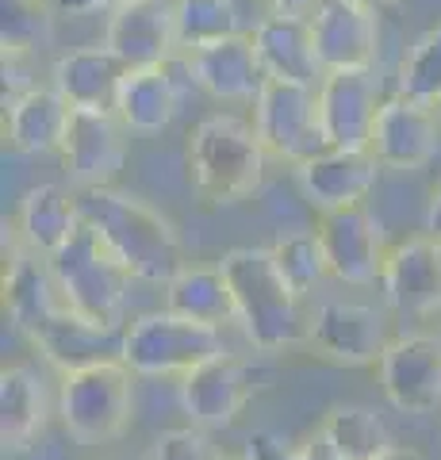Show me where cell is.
<instances>
[{
  "label": "cell",
  "instance_id": "1",
  "mask_svg": "<svg viewBox=\"0 0 441 460\" xmlns=\"http://www.w3.org/2000/svg\"><path fill=\"white\" fill-rule=\"evenodd\" d=\"M77 208L81 223L135 280L173 284L189 269L177 226L146 199L108 184V189H77Z\"/></svg>",
  "mask_w": 441,
  "mask_h": 460
},
{
  "label": "cell",
  "instance_id": "2",
  "mask_svg": "<svg viewBox=\"0 0 441 460\" xmlns=\"http://www.w3.org/2000/svg\"><path fill=\"white\" fill-rule=\"evenodd\" d=\"M219 265L234 296V323L258 349L280 353L311 338V319L300 307L304 296H295L280 277L273 250L238 246L226 250Z\"/></svg>",
  "mask_w": 441,
  "mask_h": 460
},
{
  "label": "cell",
  "instance_id": "3",
  "mask_svg": "<svg viewBox=\"0 0 441 460\" xmlns=\"http://www.w3.org/2000/svg\"><path fill=\"white\" fill-rule=\"evenodd\" d=\"M265 146L253 123L234 115H207L192 127L184 162L189 181L207 204H238L261 189L265 177Z\"/></svg>",
  "mask_w": 441,
  "mask_h": 460
},
{
  "label": "cell",
  "instance_id": "4",
  "mask_svg": "<svg viewBox=\"0 0 441 460\" xmlns=\"http://www.w3.org/2000/svg\"><path fill=\"white\" fill-rule=\"evenodd\" d=\"M47 265L69 311L101 330H123L127 292L135 277L104 250V242L89 226H81L58 253L47 257Z\"/></svg>",
  "mask_w": 441,
  "mask_h": 460
},
{
  "label": "cell",
  "instance_id": "5",
  "mask_svg": "<svg viewBox=\"0 0 441 460\" xmlns=\"http://www.w3.org/2000/svg\"><path fill=\"white\" fill-rule=\"evenodd\" d=\"M226 353L223 330L181 319L173 311H146L123 326L119 361L138 376H184L196 365Z\"/></svg>",
  "mask_w": 441,
  "mask_h": 460
},
{
  "label": "cell",
  "instance_id": "6",
  "mask_svg": "<svg viewBox=\"0 0 441 460\" xmlns=\"http://www.w3.org/2000/svg\"><path fill=\"white\" fill-rule=\"evenodd\" d=\"M131 368L111 357V361H93L66 372L58 414L74 441L108 445L131 422Z\"/></svg>",
  "mask_w": 441,
  "mask_h": 460
},
{
  "label": "cell",
  "instance_id": "7",
  "mask_svg": "<svg viewBox=\"0 0 441 460\" xmlns=\"http://www.w3.org/2000/svg\"><path fill=\"white\" fill-rule=\"evenodd\" d=\"M253 131L265 154L292 165H304L331 150L319 115V89H307V84L265 81V89L253 100Z\"/></svg>",
  "mask_w": 441,
  "mask_h": 460
},
{
  "label": "cell",
  "instance_id": "8",
  "mask_svg": "<svg viewBox=\"0 0 441 460\" xmlns=\"http://www.w3.org/2000/svg\"><path fill=\"white\" fill-rule=\"evenodd\" d=\"M315 234H319V246L326 253V269H331L334 280L365 288L384 277V265H388L392 250H384V234H380L373 215L365 211V204L341 208V211H322L315 223Z\"/></svg>",
  "mask_w": 441,
  "mask_h": 460
},
{
  "label": "cell",
  "instance_id": "9",
  "mask_svg": "<svg viewBox=\"0 0 441 460\" xmlns=\"http://www.w3.org/2000/svg\"><path fill=\"white\" fill-rule=\"evenodd\" d=\"M380 108L376 69H331L319 81V115L331 150H368Z\"/></svg>",
  "mask_w": 441,
  "mask_h": 460
},
{
  "label": "cell",
  "instance_id": "10",
  "mask_svg": "<svg viewBox=\"0 0 441 460\" xmlns=\"http://www.w3.org/2000/svg\"><path fill=\"white\" fill-rule=\"evenodd\" d=\"M181 407L200 429H223L231 426L253 395V368L246 357L238 353H219L211 361L196 365L192 372L181 376Z\"/></svg>",
  "mask_w": 441,
  "mask_h": 460
},
{
  "label": "cell",
  "instance_id": "11",
  "mask_svg": "<svg viewBox=\"0 0 441 460\" xmlns=\"http://www.w3.org/2000/svg\"><path fill=\"white\" fill-rule=\"evenodd\" d=\"M380 387L403 414H434L441 407V338L407 334L380 357Z\"/></svg>",
  "mask_w": 441,
  "mask_h": 460
},
{
  "label": "cell",
  "instance_id": "12",
  "mask_svg": "<svg viewBox=\"0 0 441 460\" xmlns=\"http://www.w3.org/2000/svg\"><path fill=\"white\" fill-rule=\"evenodd\" d=\"M311 345L315 353L334 365H380L388 353V323L376 307L346 304V299H331L311 314Z\"/></svg>",
  "mask_w": 441,
  "mask_h": 460
},
{
  "label": "cell",
  "instance_id": "13",
  "mask_svg": "<svg viewBox=\"0 0 441 460\" xmlns=\"http://www.w3.org/2000/svg\"><path fill=\"white\" fill-rule=\"evenodd\" d=\"M127 127L116 111H77L62 142V165L77 189H108L127 162Z\"/></svg>",
  "mask_w": 441,
  "mask_h": 460
},
{
  "label": "cell",
  "instance_id": "14",
  "mask_svg": "<svg viewBox=\"0 0 441 460\" xmlns=\"http://www.w3.org/2000/svg\"><path fill=\"white\" fill-rule=\"evenodd\" d=\"M104 47L123 58L127 69H150L181 54L177 42V16L165 0H123L116 12H108Z\"/></svg>",
  "mask_w": 441,
  "mask_h": 460
},
{
  "label": "cell",
  "instance_id": "15",
  "mask_svg": "<svg viewBox=\"0 0 441 460\" xmlns=\"http://www.w3.org/2000/svg\"><path fill=\"white\" fill-rule=\"evenodd\" d=\"M437 135H441V119L430 104L407 96H388L376 115L373 127V142L368 154L380 162V169H422L437 150Z\"/></svg>",
  "mask_w": 441,
  "mask_h": 460
},
{
  "label": "cell",
  "instance_id": "16",
  "mask_svg": "<svg viewBox=\"0 0 441 460\" xmlns=\"http://www.w3.org/2000/svg\"><path fill=\"white\" fill-rule=\"evenodd\" d=\"M311 31L322 69H373L380 47V23L373 8H361L353 0H319L311 12Z\"/></svg>",
  "mask_w": 441,
  "mask_h": 460
},
{
  "label": "cell",
  "instance_id": "17",
  "mask_svg": "<svg viewBox=\"0 0 441 460\" xmlns=\"http://www.w3.org/2000/svg\"><path fill=\"white\" fill-rule=\"evenodd\" d=\"M380 162L368 150H326L311 162L295 165V184L311 208L322 211H341L365 204L373 192Z\"/></svg>",
  "mask_w": 441,
  "mask_h": 460
},
{
  "label": "cell",
  "instance_id": "18",
  "mask_svg": "<svg viewBox=\"0 0 441 460\" xmlns=\"http://www.w3.org/2000/svg\"><path fill=\"white\" fill-rule=\"evenodd\" d=\"M253 47H258L261 69L269 81H288V84H307L319 89V81L326 77V69L319 62L315 50V31H311L307 16H269L253 27Z\"/></svg>",
  "mask_w": 441,
  "mask_h": 460
},
{
  "label": "cell",
  "instance_id": "19",
  "mask_svg": "<svg viewBox=\"0 0 441 460\" xmlns=\"http://www.w3.org/2000/svg\"><path fill=\"white\" fill-rule=\"evenodd\" d=\"M384 299L400 314H434L441 311V242L410 238L395 246L384 265Z\"/></svg>",
  "mask_w": 441,
  "mask_h": 460
},
{
  "label": "cell",
  "instance_id": "20",
  "mask_svg": "<svg viewBox=\"0 0 441 460\" xmlns=\"http://www.w3.org/2000/svg\"><path fill=\"white\" fill-rule=\"evenodd\" d=\"M50 77H54V89L77 111H116L127 66L116 50L96 42V47H81V50L62 54L58 62H54Z\"/></svg>",
  "mask_w": 441,
  "mask_h": 460
},
{
  "label": "cell",
  "instance_id": "21",
  "mask_svg": "<svg viewBox=\"0 0 441 460\" xmlns=\"http://www.w3.org/2000/svg\"><path fill=\"white\" fill-rule=\"evenodd\" d=\"M69 119H74V104L47 84H35L31 93L12 100L4 111V138L8 150L16 154H54L62 150Z\"/></svg>",
  "mask_w": 441,
  "mask_h": 460
},
{
  "label": "cell",
  "instance_id": "22",
  "mask_svg": "<svg viewBox=\"0 0 441 460\" xmlns=\"http://www.w3.org/2000/svg\"><path fill=\"white\" fill-rule=\"evenodd\" d=\"M192 66L196 77H200V89L216 100H258V93L269 81L258 47H253V35L211 42V47L192 54Z\"/></svg>",
  "mask_w": 441,
  "mask_h": 460
},
{
  "label": "cell",
  "instance_id": "23",
  "mask_svg": "<svg viewBox=\"0 0 441 460\" xmlns=\"http://www.w3.org/2000/svg\"><path fill=\"white\" fill-rule=\"evenodd\" d=\"M16 226H20V238L27 242V250L54 257L84 226L77 192H66L62 184H35V189H27L16 211Z\"/></svg>",
  "mask_w": 441,
  "mask_h": 460
},
{
  "label": "cell",
  "instance_id": "24",
  "mask_svg": "<svg viewBox=\"0 0 441 460\" xmlns=\"http://www.w3.org/2000/svg\"><path fill=\"white\" fill-rule=\"evenodd\" d=\"M184 108L181 93L173 89L165 66L150 69H127V77L119 84L116 115L131 135H158L177 119V111Z\"/></svg>",
  "mask_w": 441,
  "mask_h": 460
},
{
  "label": "cell",
  "instance_id": "25",
  "mask_svg": "<svg viewBox=\"0 0 441 460\" xmlns=\"http://www.w3.org/2000/svg\"><path fill=\"white\" fill-rule=\"evenodd\" d=\"M47 426V392L31 365L0 372V441L4 453H23Z\"/></svg>",
  "mask_w": 441,
  "mask_h": 460
},
{
  "label": "cell",
  "instance_id": "26",
  "mask_svg": "<svg viewBox=\"0 0 441 460\" xmlns=\"http://www.w3.org/2000/svg\"><path fill=\"white\" fill-rule=\"evenodd\" d=\"M165 307L181 319L219 330L234 323V296L223 265H189L173 284H165Z\"/></svg>",
  "mask_w": 441,
  "mask_h": 460
},
{
  "label": "cell",
  "instance_id": "27",
  "mask_svg": "<svg viewBox=\"0 0 441 460\" xmlns=\"http://www.w3.org/2000/svg\"><path fill=\"white\" fill-rule=\"evenodd\" d=\"M319 434L334 449L338 460H380L395 449L384 419L373 407H357V402H341L322 419Z\"/></svg>",
  "mask_w": 441,
  "mask_h": 460
},
{
  "label": "cell",
  "instance_id": "28",
  "mask_svg": "<svg viewBox=\"0 0 441 460\" xmlns=\"http://www.w3.org/2000/svg\"><path fill=\"white\" fill-rule=\"evenodd\" d=\"M177 42L184 54H196L211 42L242 35V12L234 0H177Z\"/></svg>",
  "mask_w": 441,
  "mask_h": 460
},
{
  "label": "cell",
  "instance_id": "29",
  "mask_svg": "<svg viewBox=\"0 0 441 460\" xmlns=\"http://www.w3.org/2000/svg\"><path fill=\"white\" fill-rule=\"evenodd\" d=\"M273 261L280 269V277L288 280V288L295 296H307L322 284V277H331L326 269V253L319 246L315 230H292V234H280L273 246Z\"/></svg>",
  "mask_w": 441,
  "mask_h": 460
},
{
  "label": "cell",
  "instance_id": "30",
  "mask_svg": "<svg viewBox=\"0 0 441 460\" xmlns=\"http://www.w3.org/2000/svg\"><path fill=\"white\" fill-rule=\"evenodd\" d=\"M400 96L437 108L441 100V23L415 39L400 66Z\"/></svg>",
  "mask_w": 441,
  "mask_h": 460
},
{
  "label": "cell",
  "instance_id": "31",
  "mask_svg": "<svg viewBox=\"0 0 441 460\" xmlns=\"http://www.w3.org/2000/svg\"><path fill=\"white\" fill-rule=\"evenodd\" d=\"M0 42L4 54L31 58L50 42V4L47 0H0Z\"/></svg>",
  "mask_w": 441,
  "mask_h": 460
},
{
  "label": "cell",
  "instance_id": "32",
  "mask_svg": "<svg viewBox=\"0 0 441 460\" xmlns=\"http://www.w3.org/2000/svg\"><path fill=\"white\" fill-rule=\"evenodd\" d=\"M246 456L250 460H338L322 434H315L304 445H292L280 434H269V429H258V434L246 441Z\"/></svg>",
  "mask_w": 441,
  "mask_h": 460
},
{
  "label": "cell",
  "instance_id": "33",
  "mask_svg": "<svg viewBox=\"0 0 441 460\" xmlns=\"http://www.w3.org/2000/svg\"><path fill=\"white\" fill-rule=\"evenodd\" d=\"M150 460H226L211 438L200 426H181V429H165V434L154 441Z\"/></svg>",
  "mask_w": 441,
  "mask_h": 460
},
{
  "label": "cell",
  "instance_id": "34",
  "mask_svg": "<svg viewBox=\"0 0 441 460\" xmlns=\"http://www.w3.org/2000/svg\"><path fill=\"white\" fill-rule=\"evenodd\" d=\"M123 0H54L58 12H69V16H93V12H116Z\"/></svg>",
  "mask_w": 441,
  "mask_h": 460
},
{
  "label": "cell",
  "instance_id": "35",
  "mask_svg": "<svg viewBox=\"0 0 441 460\" xmlns=\"http://www.w3.org/2000/svg\"><path fill=\"white\" fill-rule=\"evenodd\" d=\"M269 12H280V16H307L319 8V0H265Z\"/></svg>",
  "mask_w": 441,
  "mask_h": 460
},
{
  "label": "cell",
  "instance_id": "36",
  "mask_svg": "<svg viewBox=\"0 0 441 460\" xmlns=\"http://www.w3.org/2000/svg\"><path fill=\"white\" fill-rule=\"evenodd\" d=\"M426 234H430V238H437V242H441V189L434 192L430 208H426Z\"/></svg>",
  "mask_w": 441,
  "mask_h": 460
},
{
  "label": "cell",
  "instance_id": "37",
  "mask_svg": "<svg viewBox=\"0 0 441 460\" xmlns=\"http://www.w3.org/2000/svg\"><path fill=\"white\" fill-rule=\"evenodd\" d=\"M353 4H361V8H373V12H384L392 4V0H353Z\"/></svg>",
  "mask_w": 441,
  "mask_h": 460
},
{
  "label": "cell",
  "instance_id": "38",
  "mask_svg": "<svg viewBox=\"0 0 441 460\" xmlns=\"http://www.w3.org/2000/svg\"><path fill=\"white\" fill-rule=\"evenodd\" d=\"M380 460H419L415 453H403V449H392L388 456H380Z\"/></svg>",
  "mask_w": 441,
  "mask_h": 460
},
{
  "label": "cell",
  "instance_id": "39",
  "mask_svg": "<svg viewBox=\"0 0 441 460\" xmlns=\"http://www.w3.org/2000/svg\"><path fill=\"white\" fill-rule=\"evenodd\" d=\"M437 119H441V100H437Z\"/></svg>",
  "mask_w": 441,
  "mask_h": 460
},
{
  "label": "cell",
  "instance_id": "40",
  "mask_svg": "<svg viewBox=\"0 0 441 460\" xmlns=\"http://www.w3.org/2000/svg\"><path fill=\"white\" fill-rule=\"evenodd\" d=\"M234 460H250V456H246V453H242V456H234Z\"/></svg>",
  "mask_w": 441,
  "mask_h": 460
}]
</instances>
